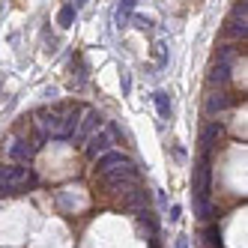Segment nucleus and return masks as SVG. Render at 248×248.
Instances as JSON below:
<instances>
[{
  "mask_svg": "<svg viewBox=\"0 0 248 248\" xmlns=\"http://www.w3.org/2000/svg\"><path fill=\"white\" fill-rule=\"evenodd\" d=\"M221 135H224V126H221V123H206L203 132H201V147H203V153H209L212 147H216Z\"/></svg>",
  "mask_w": 248,
  "mask_h": 248,
  "instance_id": "obj_8",
  "label": "nucleus"
},
{
  "mask_svg": "<svg viewBox=\"0 0 248 248\" xmlns=\"http://www.w3.org/2000/svg\"><path fill=\"white\" fill-rule=\"evenodd\" d=\"M230 105V96L227 93H212L209 99H206V114L212 117V114H218V111H224Z\"/></svg>",
  "mask_w": 248,
  "mask_h": 248,
  "instance_id": "obj_11",
  "label": "nucleus"
},
{
  "mask_svg": "<svg viewBox=\"0 0 248 248\" xmlns=\"http://www.w3.org/2000/svg\"><path fill=\"white\" fill-rule=\"evenodd\" d=\"M132 21H135V27H140V30H150V27H153V21L144 18V15H132Z\"/></svg>",
  "mask_w": 248,
  "mask_h": 248,
  "instance_id": "obj_17",
  "label": "nucleus"
},
{
  "mask_svg": "<svg viewBox=\"0 0 248 248\" xmlns=\"http://www.w3.org/2000/svg\"><path fill=\"white\" fill-rule=\"evenodd\" d=\"M72 6H75V9H84V6H87V0H75Z\"/></svg>",
  "mask_w": 248,
  "mask_h": 248,
  "instance_id": "obj_23",
  "label": "nucleus"
},
{
  "mask_svg": "<svg viewBox=\"0 0 248 248\" xmlns=\"http://www.w3.org/2000/svg\"><path fill=\"white\" fill-rule=\"evenodd\" d=\"M194 209H198V218L201 221H212V216H216V209H212L209 198H194Z\"/></svg>",
  "mask_w": 248,
  "mask_h": 248,
  "instance_id": "obj_12",
  "label": "nucleus"
},
{
  "mask_svg": "<svg viewBox=\"0 0 248 248\" xmlns=\"http://www.w3.org/2000/svg\"><path fill=\"white\" fill-rule=\"evenodd\" d=\"M36 150H39V144H33V140H24V138H18V140L12 144L9 155L15 158V162H27V158H30L33 153H36Z\"/></svg>",
  "mask_w": 248,
  "mask_h": 248,
  "instance_id": "obj_9",
  "label": "nucleus"
},
{
  "mask_svg": "<svg viewBox=\"0 0 248 248\" xmlns=\"http://www.w3.org/2000/svg\"><path fill=\"white\" fill-rule=\"evenodd\" d=\"M227 78H230V66H224V63H218V66L209 72V81H212V84H227Z\"/></svg>",
  "mask_w": 248,
  "mask_h": 248,
  "instance_id": "obj_15",
  "label": "nucleus"
},
{
  "mask_svg": "<svg viewBox=\"0 0 248 248\" xmlns=\"http://www.w3.org/2000/svg\"><path fill=\"white\" fill-rule=\"evenodd\" d=\"M144 203H147V191H129V198L123 201V206H129V209H138Z\"/></svg>",
  "mask_w": 248,
  "mask_h": 248,
  "instance_id": "obj_16",
  "label": "nucleus"
},
{
  "mask_svg": "<svg viewBox=\"0 0 248 248\" xmlns=\"http://www.w3.org/2000/svg\"><path fill=\"white\" fill-rule=\"evenodd\" d=\"M111 132H93L90 138H87V155L90 158H96V155H102V153H108L111 150Z\"/></svg>",
  "mask_w": 248,
  "mask_h": 248,
  "instance_id": "obj_7",
  "label": "nucleus"
},
{
  "mask_svg": "<svg viewBox=\"0 0 248 248\" xmlns=\"http://www.w3.org/2000/svg\"><path fill=\"white\" fill-rule=\"evenodd\" d=\"M155 60H158V63H165V60H168V54H165V45H155Z\"/></svg>",
  "mask_w": 248,
  "mask_h": 248,
  "instance_id": "obj_19",
  "label": "nucleus"
},
{
  "mask_svg": "<svg viewBox=\"0 0 248 248\" xmlns=\"http://www.w3.org/2000/svg\"><path fill=\"white\" fill-rule=\"evenodd\" d=\"M99 126H102V117H99V111H87V114H84V120H78V126H75L72 138H75V140H84V138H90V135H93Z\"/></svg>",
  "mask_w": 248,
  "mask_h": 248,
  "instance_id": "obj_6",
  "label": "nucleus"
},
{
  "mask_svg": "<svg viewBox=\"0 0 248 248\" xmlns=\"http://www.w3.org/2000/svg\"><path fill=\"white\" fill-rule=\"evenodd\" d=\"M153 102H155V108H158V117H162V120H170V96L158 90V93L153 96Z\"/></svg>",
  "mask_w": 248,
  "mask_h": 248,
  "instance_id": "obj_13",
  "label": "nucleus"
},
{
  "mask_svg": "<svg viewBox=\"0 0 248 248\" xmlns=\"http://www.w3.org/2000/svg\"><path fill=\"white\" fill-rule=\"evenodd\" d=\"M30 168L27 165H9L0 168V198H9V194H18L30 186Z\"/></svg>",
  "mask_w": 248,
  "mask_h": 248,
  "instance_id": "obj_2",
  "label": "nucleus"
},
{
  "mask_svg": "<svg viewBox=\"0 0 248 248\" xmlns=\"http://www.w3.org/2000/svg\"><path fill=\"white\" fill-rule=\"evenodd\" d=\"M206 239L216 245V242H218V227H209V230H206Z\"/></svg>",
  "mask_w": 248,
  "mask_h": 248,
  "instance_id": "obj_18",
  "label": "nucleus"
},
{
  "mask_svg": "<svg viewBox=\"0 0 248 248\" xmlns=\"http://www.w3.org/2000/svg\"><path fill=\"white\" fill-rule=\"evenodd\" d=\"M102 176H105V183H108L114 191H126V188L135 183L138 168H135L132 162H126V165H120V168H114V170H108V173H102Z\"/></svg>",
  "mask_w": 248,
  "mask_h": 248,
  "instance_id": "obj_3",
  "label": "nucleus"
},
{
  "mask_svg": "<svg viewBox=\"0 0 248 248\" xmlns=\"http://www.w3.org/2000/svg\"><path fill=\"white\" fill-rule=\"evenodd\" d=\"M176 248H188V239H186V236H180V239H176Z\"/></svg>",
  "mask_w": 248,
  "mask_h": 248,
  "instance_id": "obj_22",
  "label": "nucleus"
},
{
  "mask_svg": "<svg viewBox=\"0 0 248 248\" xmlns=\"http://www.w3.org/2000/svg\"><path fill=\"white\" fill-rule=\"evenodd\" d=\"M129 90H132V78L123 75V93H129Z\"/></svg>",
  "mask_w": 248,
  "mask_h": 248,
  "instance_id": "obj_20",
  "label": "nucleus"
},
{
  "mask_svg": "<svg viewBox=\"0 0 248 248\" xmlns=\"http://www.w3.org/2000/svg\"><path fill=\"white\" fill-rule=\"evenodd\" d=\"M126 162H132L126 153H120V150H108V153L96 155V170H99V173H108V170H114V168H120V165H126Z\"/></svg>",
  "mask_w": 248,
  "mask_h": 248,
  "instance_id": "obj_5",
  "label": "nucleus"
},
{
  "mask_svg": "<svg viewBox=\"0 0 248 248\" xmlns=\"http://www.w3.org/2000/svg\"><path fill=\"white\" fill-rule=\"evenodd\" d=\"M132 15H135V0H120V6H117V15H114L117 27H126V24L132 21Z\"/></svg>",
  "mask_w": 248,
  "mask_h": 248,
  "instance_id": "obj_10",
  "label": "nucleus"
},
{
  "mask_svg": "<svg viewBox=\"0 0 248 248\" xmlns=\"http://www.w3.org/2000/svg\"><path fill=\"white\" fill-rule=\"evenodd\" d=\"M78 117H81V108L78 105H69V108H60V111H45L42 120H39V129L42 135L48 138H72L75 126H78Z\"/></svg>",
  "mask_w": 248,
  "mask_h": 248,
  "instance_id": "obj_1",
  "label": "nucleus"
},
{
  "mask_svg": "<svg viewBox=\"0 0 248 248\" xmlns=\"http://www.w3.org/2000/svg\"><path fill=\"white\" fill-rule=\"evenodd\" d=\"M209 186H212V158L209 153H203L198 162V173H194V198H209Z\"/></svg>",
  "mask_w": 248,
  "mask_h": 248,
  "instance_id": "obj_4",
  "label": "nucleus"
},
{
  "mask_svg": "<svg viewBox=\"0 0 248 248\" xmlns=\"http://www.w3.org/2000/svg\"><path fill=\"white\" fill-rule=\"evenodd\" d=\"M75 15H78V9H75L72 3H66V6L57 12V24H60V27H72V24H75Z\"/></svg>",
  "mask_w": 248,
  "mask_h": 248,
  "instance_id": "obj_14",
  "label": "nucleus"
},
{
  "mask_svg": "<svg viewBox=\"0 0 248 248\" xmlns=\"http://www.w3.org/2000/svg\"><path fill=\"white\" fill-rule=\"evenodd\" d=\"M180 212H183L180 206H170V221H180Z\"/></svg>",
  "mask_w": 248,
  "mask_h": 248,
  "instance_id": "obj_21",
  "label": "nucleus"
}]
</instances>
